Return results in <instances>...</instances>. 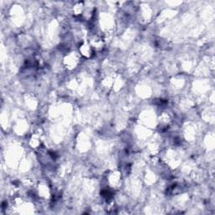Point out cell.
Masks as SVG:
<instances>
[{
    "instance_id": "obj_1",
    "label": "cell",
    "mask_w": 215,
    "mask_h": 215,
    "mask_svg": "<svg viewBox=\"0 0 215 215\" xmlns=\"http://www.w3.org/2000/svg\"><path fill=\"white\" fill-rule=\"evenodd\" d=\"M80 51L82 52L83 56L88 57L92 56V53H93L92 47H90L88 44H83V45H82V46H80Z\"/></svg>"
}]
</instances>
